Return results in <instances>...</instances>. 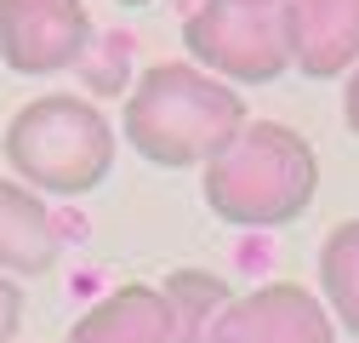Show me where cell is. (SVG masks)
I'll list each match as a JSON object with an SVG mask.
<instances>
[{
	"instance_id": "cell-1",
	"label": "cell",
	"mask_w": 359,
	"mask_h": 343,
	"mask_svg": "<svg viewBox=\"0 0 359 343\" xmlns=\"http://www.w3.org/2000/svg\"><path fill=\"white\" fill-rule=\"evenodd\" d=\"M200 189L222 224H240V229L297 224L320 195V155L285 120H245L205 160Z\"/></svg>"
},
{
	"instance_id": "cell-2",
	"label": "cell",
	"mask_w": 359,
	"mask_h": 343,
	"mask_svg": "<svg viewBox=\"0 0 359 343\" xmlns=\"http://www.w3.org/2000/svg\"><path fill=\"white\" fill-rule=\"evenodd\" d=\"M245 126V103L200 63H149L126 98V138L149 166H205Z\"/></svg>"
},
{
	"instance_id": "cell-3",
	"label": "cell",
	"mask_w": 359,
	"mask_h": 343,
	"mask_svg": "<svg viewBox=\"0 0 359 343\" xmlns=\"http://www.w3.org/2000/svg\"><path fill=\"white\" fill-rule=\"evenodd\" d=\"M12 160V178H23L40 195H92L114 172V126L103 120L97 103H86L74 92H46L29 98L0 138Z\"/></svg>"
},
{
	"instance_id": "cell-4",
	"label": "cell",
	"mask_w": 359,
	"mask_h": 343,
	"mask_svg": "<svg viewBox=\"0 0 359 343\" xmlns=\"http://www.w3.org/2000/svg\"><path fill=\"white\" fill-rule=\"evenodd\" d=\"M183 46L200 69L229 86H268L291 69L285 40V0L280 6H245V0H205L183 23Z\"/></svg>"
},
{
	"instance_id": "cell-5",
	"label": "cell",
	"mask_w": 359,
	"mask_h": 343,
	"mask_svg": "<svg viewBox=\"0 0 359 343\" xmlns=\"http://www.w3.org/2000/svg\"><path fill=\"white\" fill-rule=\"evenodd\" d=\"M92 46V12L80 0H0V58L12 75L74 69Z\"/></svg>"
},
{
	"instance_id": "cell-6",
	"label": "cell",
	"mask_w": 359,
	"mask_h": 343,
	"mask_svg": "<svg viewBox=\"0 0 359 343\" xmlns=\"http://www.w3.org/2000/svg\"><path fill=\"white\" fill-rule=\"evenodd\" d=\"M211 343H337V315L320 292L297 280H268L229 297V309L211 326Z\"/></svg>"
},
{
	"instance_id": "cell-7",
	"label": "cell",
	"mask_w": 359,
	"mask_h": 343,
	"mask_svg": "<svg viewBox=\"0 0 359 343\" xmlns=\"http://www.w3.org/2000/svg\"><path fill=\"white\" fill-rule=\"evenodd\" d=\"M291 69L331 80L359 63V0H285Z\"/></svg>"
},
{
	"instance_id": "cell-8",
	"label": "cell",
	"mask_w": 359,
	"mask_h": 343,
	"mask_svg": "<svg viewBox=\"0 0 359 343\" xmlns=\"http://www.w3.org/2000/svg\"><path fill=\"white\" fill-rule=\"evenodd\" d=\"M69 343H171V304L160 286L126 280L69 326Z\"/></svg>"
},
{
	"instance_id": "cell-9",
	"label": "cell",
	"mask_w": 359,
	"mask_h": 343,
	"mask_svg": "<svg viewBox=\"0 0 359 343\" xmlns=\"http://www.w3.org/2000/svg\"><path fill=\"white\" fill-rule=\"evenodd\" d=\"M52 212L23 178H0V275H46L57 264Z\"/></svg>"
},
{
	"instance_id": "cell-10",
	"label": "cell",
	"mask_w": 359,
	"mask_h": 343,
	"mask_svg": "<svg viewBox=\"0 0 359 343\" xmlns=\"http://www.w3.org/2000/svg\"><path fill=\"white\" fill-rule=\"evenodd\" d=\"M160 292L171 304V343H211L217 315L234 297V286L222 275H211V269H171Z\"/></svg>"
},
{
	"instance_id": "cell-11",
	"label": "cell",
	"mask_w": 359,
	"mask_h": 343,
	"mask_svg": "<svg viewBox=\"0 0 359 343\" xmlns=\"http://www.w3.org/2000/svg\"><path fill=\"white\" fill-rule=\"evenodd\" d=\"M320 292L342 332L359 337V218L337 224L320 246Z\"/></svg>"
},
{
	"instance_id": "cell-12",
	"label": "cell",
	"mask_w": 359,
	"mask_h": 343,
	"mask_svg": "<svg viewBox=\"0 0 359 343\" xmlns=\"http://www.w3.org/2000/svg\"><path fill=\"white\" fill-rule=\"evenodd\" d=\"M23 326V286L12 275H0V343H12Z\"/></svg>"
},
{
	"instance_id": "cell-13",
	"label": "cell",
	"mask_w": 359,
	"mask_h": 343,
	"mask_svg": "<svg viewBox=\"0 0 359 343\" xmlns=\"http://www.w3.org/2000/svg\"><path fill=\"white\" fill-rule=\"evenodd\" d=\"M342 115H348V126H353V138H359V63L348 69V92H342Z\"/></svg>"
},
{
	"instance_id": "cell-14",
	"label": "cell",
	"mask_w": 359,
	"mask_h": 343,
	"mask_svg": "<svg viewBox=\"0 0 359 343\" xmlns=\"http://www.w3.org/2000/svg\"><path fill=\"white\" fill-rule=\"evenodd\" d=\"M114 6H149V0H114Z\"/></svg>"
},
{
	"instance_id": "cell-15",
	"label": "cell",
	"mask_w": 359,
	"mask_h": 343,
	"mask_svg": "<svg viewBox=\"0 0 359 343\" xmlns=\"http://www.w3.org/2000/svg\"><path fill=\"white\" fill-rule=\"evenodd\" d=\"M245 6H280V0H245Z\"/></svg>"
}]
</instances>
